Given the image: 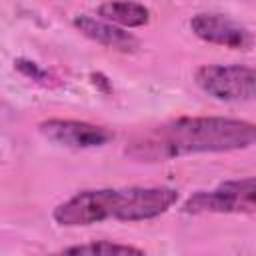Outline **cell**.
Masks as SVG:
<instances>
[{"label":"cell","instance_id":"obj_1","mask_svg":"<svg viewBox=\"0 0 256 256\" xmlns=\"http://www.w3.org/2000/svg\"><path fill=\"white\" fill-rule=\"evenodd\" d=\"M252 122L220 116H180L136 132L124 154L138 162H168L200 152H230L254 144Z\"/></svg>","mask_w":256,"mask_h":256},{"label":"cell","instance_id":"obj_2","mask_svg":"<svg viewBox=\"0 0 256 256\" xmlns=\"http://www.w3.org/2000/svg\"><path fill=\"white\" fill-rule=\"evenodd\" d=\"M178 190L168 186H128V188H94L82 190L52 212L60 226H92L104 220L140 222L152 220L172 208Z\"/></svg>","mask_w":256,"mask_h":256},{"label":"cell","instance_id":"obj_3","mask_svg":"<svg viewBox=\"0 0 256 256\" xmlns=\"http://www.w3.org/2000/svg\"><path fill=\"white\" fill-rule=\"evenodd\" d=\"M254 194H256V180L252 176L242 180H228L218 184L212 190H198L196 194H192L184 202L182 212L186 214H206V212L252 214L256 208Z\"/></svg>","mask_w":256,"mask_h":256},{"label":"cell","instance_id":"obj_4","mask_svg":"<svg viewBox=\"0 0 256 256\" xmlns=\"http://www.w3.org/2000/svg\"><path fill=\"white\" fill-rule=\"evenodd\" d=\"M196 84L222 102H248L256 94V72L240 64H206L196 70Z\"/></svg>","mask_w":256,"mask_h":256},{"label":"cell","instance_id":"obj_5","mask_svg":"<svg viewBox=\"0 0 256 256\" xmlns=\"http://www.w3.org/2000/svg\"><path fill=\"white\" fill-rule=\"evenodd\" d=\"M38 128L50 142L66 148H100L114 138L112 130L90 124V122H80V120L54 118V120L42 122Z\"/></svg>","mask_w":256,"mask_h":256},{"label":"cell","instance_id":"obj_6","mask_svg":"<svg viewBox=\"0 0 256 256\" xmlns=\"http://www.w3.org/2000/svg\"><path fill=\"white\" fill-rule=\"evenodd\" d=\"M190 28L200 40L210 44H220L232 50H248L252 46L250 30L224 14H196L190 20Z\"/></svg>","mask_w":256,"mask_h":256},{"label":"cell","instance_id":"obj_7","mask_svg":"<svg viewBox=\"0 0 256 256\" xmlns=\"http://www.w3.org/2000/svg\"><path fill=\"white\" fill-rule=\"evenodd\" d=\"M74 26L86 38H90L102 46H108V48H114L120 52H134L138 48V40L134 34H130L124 28H118L110 22H104L100 18H94L88 14H78L74 18Z\"/></svg>","mask_w":256,"mask_h":256},{"label":"cell","instance_id":"obj_8","mask_svg":"<svg viewBox=\"0 0 256 256\" xmlns=\"http://www.w3.org/2000/svg\"><path fill=\"white\" fill-rule=\"evenodd\" d=\"M98 16L104 22L124 28L144 26L150 20V12L146 6L136 2H104L98 6Z\"/></svg>","mask_w":256,"mask_h":256},{"label":"cell","instance_id":"obj_9","mask_svg":"<svg viewBox=\"0 0 256 256\" xmlns=\"http://www.w3.org/2000/svg\"><path fill=\"white\" fill-rule=\"evenodd\" d=\"M50 256H146V252L136 248V246H130V244L98 240V242L68 246V248L58 250V252H54Z\"/></svg>","mask_w":256,"mask_h":256},{"label":"cell","instance_id":"obj_10","mask_svg":"<svg viewBox=\"0 0 256 256\" xmlns=\"http://www.w3.org/2000/svg\"><path fill=\"white\" fill-rule=\"evenodd\" d=\"M16 68L22 72V74H26V76H30L32 80H44L46 78V72L44 70H40L34 62H26V60H18L16 62Z\"/></svg>","mask_w":256,"mask_h":256}]
</instances>
